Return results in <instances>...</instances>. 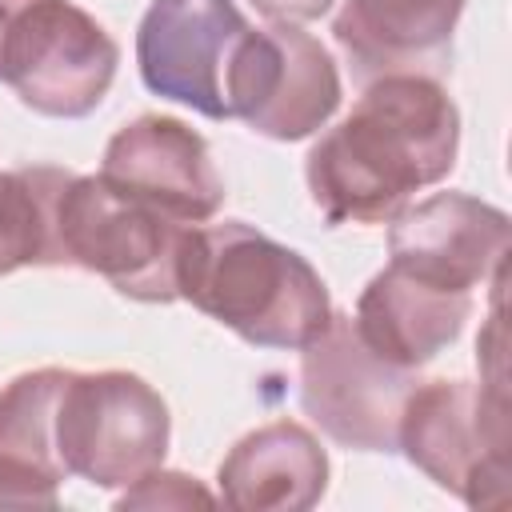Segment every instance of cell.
Masks as SVG:
<instances>
[{
  "instance_id": "cell-4",
  "label": "cell",
  "mask_w": 512,
  "mask_h": 512,
  "mask_svg": "<svg viewBox=\"0 0 512 512\" xmlns=\"http://www.w3.org/2000/svg\"><path fill=\"white\" fill-rule=\"evenodd\" d=\"M184 228L188 224L124 196L104 176L72 172L56 196L60 264L84 268L140 304L180 300L176 256Z\"/></svg>"
},
{
  "instance_id": "cell-5",
  "label": "cell",
  "mask_w": 512,
  "mask_h": 512,
  "mask_svg": "<svg viewBox=\"0 0 512 512\" xmlns=\"http://www.w3.org/2000/svg\"><path fill=\"white\" fill-rule=\"evenodd\" d=\"M172 416L136 372H72L56 412V448L68 476L96 488H128L164 464Z\"/></svg>"
},
{
  "instance_id": "cell-12",
  "label": "cell",
  "mask_w": 512,
  "mask_h": 512,
  "mask_svg": "<svg viewBox=\"0 0 512 512\" xmlns=\"http://www.w3.org/2000/svg\"><path fill=\"white\" fill-rule=\"evenodd\" d=\"M468 0H344L332 36L356 80L416 72L436 76L452 60Z\"/></svg>"
},
{
  "instance_id": "cell-6",
  "label": "cell",
  "mask_w": 512,
  "mask_h": 512,
  "mask_svg": "<svg viewBox=\"0 0 512 512\" xmlns=\"http://www.w3.org/2000/svg\"><path fill=\"white\" fill-rule=\"evenodd\" d=\"M116 64V40L72 0H28L0 44V84L52 120L96 112L116 80Z\"/></svg>"
},
{
  "instance_id": "cell-9",
  "label": "cell",
  "mask_w": 512,
  "mask_h": 512,
  "mask_svg": "<svg viewBox=\"0 0 512 512\" xmlns=\"http://www.w3.org/2000/svg\"><path fill=\"white\" fill-rule=\"evenodd\" d=\"M252 24L236 0H152L136 28V68L152 96L228 120V60Z\"/></svg>"
},
{
  "instance_id": "cell-15",
  "label": "cell",
  "mask_w": 512,
  "mask_h": 512,
  "mask_svg": "<svg viewBox=\"0 0 512 512\" xmlns=\"http://www.w3.org/2000/svg\"><path fill=\"white\" fill-rule=\"evenodd\" d=\"M68 368L20 372L0 388V508H56L68 468L56 448V412Z\"/></svg>"
},
{
  "instance_id": "cell-7",
  "label": "cell",
  "mask_w": 512,
  "mask_h": 512,
  "mask_svg": "<svg viewBox=\"0 0 512 512\" xmlns=\"http://www.w3.org/2000/svg\"><path fill=\"white\" fill-rule=\"evenodd\" d=\"M416 384V372L376 356L344 312H332L300 348V408L340 448L396 452L400 412Z\"/></svg>"
},
{
  "instance_id": "cell-16",
  "label": "cell",
  "mask_w": 512,
  "mask_h": 512,
  "mask_svg": "<svg viewBox=\"0 0 512 512\" xmlns=\"http://www.w3.org/2000/svg\"><path fill=\"white\" fill-rule=\"evenodd\" d=\"M72 172L52 164L0 172V276L20 268H60L56 196Z\"/></svg>"
},
{
  "instance_id": "cell-11",
  "label": "cell",
  "mask_w": 512,
  "mask_h": 512,
  "mask_svg": "<svg viewBox=\"0 0 512 512\" xmlns=\"http://www.w3.org/2000/svg\"><path fill=\"white\" fill-rule=\"evenodd\" d=\"M100 176L180 224H204L224 204V180L204 136L176 116L152 112L124 124L104 148Z\"/></svg>"
},
{
  "instance_id": "cell-10",
  "label": "cell",
  "mask_w": 512,
  "mask_h": 512,
  "mask_svg": "<svg viewBox=\"0 0 512 512\" xmlns=\"http://www.w3.org/2000/svg\"><path fill=\"white\" fill-rule=\"evenodd\" d=\"M512 220L468 192H432L388 220V264L444 292H472L508 264Z\"/></svg>"
},
{
  "instance_id": "cell-3",
  "label": "cell",
  "mask_w": 512,
  "mask_h": 512,
  "mask_svg": "<svg viewBox=\"0 0 512 512\" xmlns=\"http://www.w3.org/2000/svg\"><path fill=\"white\" fill-rule=\"evenodd\" d=\"M508 392L472 380H420L400 412L396 452L472 508L508 504Z\"/></svg>"
},
{
  "instance_id": "cell-1",
  "label": "cell",
  "mask_w": 512,
  "mask_h": 512,
  "mask_svg": "<svg viewBox=\"0 0 512 512\" xmlns=\"http://www.w3.org/2000/svg\"><path fill=\"white\" fill-rule=\"evenodd\" d=\"M460 112L436 76L396 72L364 84L352 112L304 160L328 224H388L412 196L456 168Z\"/></svg>"
},
{
  "instance_id": "cell-2",
  "label": "cell",
  "mask_w": 512,
  "mask_h": 512,
  "mask_svg": "<svg viewBox=\"0 0 512 512\" xmlns=\"http://www.w3.org/2000/svg\"><path fill=\"white\" fill-rule=\"evenodd\" d=\"M176 296L244 344L284 352H300L336 312L320 272L244 220L184 228Z\"/></svg>"
},
{
  "instance_id": "cell-18",
  "label": "cell",
  "mask_w": 512,
  "mask_h": 512,
  "mask_svg": "<svg viewBox=\"0 0 512 512\" xmlns=\"http://www.w3.org/2000/svg\"><path fill=\"white\" fill-rule=\"evenodd\" d=\"M248 4L272 24H308L332 8V0H248Z\"/></svg>"
},
{
  "instance_id": "cell-13",
  "label": "cell",
  "mask_w": 512,
  "mask_h": 512,
  "mask_svg": "<svg viewBox=\"0 0 512 512\" xmlns=\"http://www.w3.org/2000/svg\"><path fill=\"white\" fill-rule=\"evenodd\" d=\"M216 484V500L236 512H304L328 492V452L312 428L272 420L228 448Z\"/></svg>"
},
{
  "instance_id": "cell-14",
  "label": "cell",
  "mask_w": 512,
  "mask_h": 512,
  "mask_svg": "<svg viewBox=\"0 0 512 512\" xmlns=\"http://www.w3.org/2000/svg\"><path fill=\"white\" fill-rule=\"evenodd\" d=\"M468 316L472 292H444L388 264L364 284L352 324L376 356L416 372L464 332Z\"/></svg>"
},
{
  "instance_id": "cell-17",
  "label": "cell",
  "mask_w": 512,
  "mask_h": 512,
  "mask_svg": "<svg viewBox=\"0 0 512 512\" xmlns=\"http://www.w3.org/2000/svg\"><path fill=\"white\" fill-rule=\"evenodd\" d=\"M192 504H216V492H208L196 476L168 472L164 464L132 480L116 500V508H192Z\"/></svg>"
},
{
  "instance_id": "cell-8",
  "label": "cell",
  "mask_w": 512,
  "mask_h": 512,
  "mask_svg": "<svg viewBox=\"0 0 512 512\" xmlns=\"http://www.w3.org/2000/svg\"><path fill=\"white\" fill-rule=\"evenodd\" d=\"M228 108L252 132L292 144L320 132L340 108V68L300 24L248 28L224 76Z\"/></svg>"
},
{
  "instance_id": "cell-19",
  "label": "cell",
  "mask_w": 512,
  "mask_h": 512,
  "mask_svg": "<svg viewBox=\"0 0 512 512\" xmlns=\"http://www.w3.org/2000/svg\"><path fill=\"white\" fill-rule=\"evenodd\" d=\"M28 0H0V44H4V32H8V24L16 20V12L24 8Z\"/></svg>"
}]
</instances>
